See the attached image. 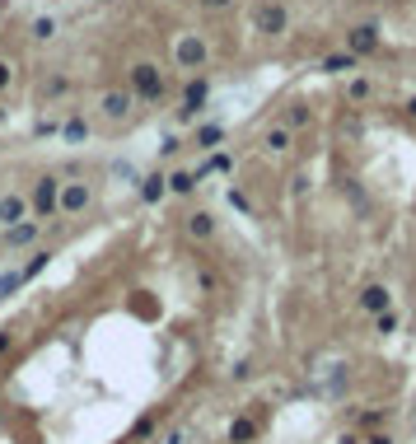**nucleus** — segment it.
<instances>
[{"mask_svg":"<svg viewBox=\"0 0 416 444\" xmlns=\"http://www.w3.org/2000/svg\"><path fill=\"white\" fill-rule=\"evenodd\" d=\"M52 33H57V19H38L33 23V38H52Z\"/></svg>","mask_w":416,"mask_h":444,"instance_id":"b1692460","label":"nucleus"},{"mask_svg":"<svg viewBox=\"0 0 416 444\" xmlns=\"http://www.w3.org/2000/svg\"><path fill=\"white\" fill-rule=\"evenodd\" d=\"M285 23H290V14H285V5H276V0H262L258 10H253V28H258V33H285Z\"/></svg>","mask_w":416,"mask_h":444,"instance_id":"7ed1b4c3","label":"nucleus"},{"mask_svg":"<svg viewBox=\"0 0 416 444\" xmlns=\"http://www.w3.org/2000/svg\"><path fill=\"white\" fill-rule=\"evenodd\" d=\"M84 206H89V188H84V183H61L57 215H80Z\"/></svg>","mask_w":416,"mask_h":444,"instance_id":"20e7f679","label":"nucleus"},{"mask_svg":"<svg viewBox=\"0 0 416 444\" xmlns=\"http://www.w3.org/2000/svg\"><path fill=\"white\" fill-rule=\"evenodd\" d=\"M234 379H239V384H243V379H253V365H248V360H239V365H234Z\"/></svg>","mask_w":416,"mask_h":444,"instance_id":"c85d7f7f","label":"nucleus"},{"mask_svg":"<svg viewBox=\"0 0 416 444\" xmlns=\"http://www.w3.org/2000/svg\"><path fill=\"white\" fill-rule=\"evenodd\" d=\"M365 444H393V435H370Z\"/></svg>","mask_w":416,"mask_h":444,"instance_id":"2f4dec72","label":"nucleus"},{"mask_svg":"<svg viewBox=\"0 0 416 444\" xmlns=\"http://www.w3.org/2000/svg\"><path fill=\"white\" fill-rule=\"evenodd\" d=\"M253 435H258V421H253V416H234V421H229V440L234 444H248Z\"/></svg>","mask_w":416,"mask_h":444,"instance_id":"ddd939ff","label":"nucleus"},{"mask_svg":"<svg viewBox=\"0 0 416 444\" xmlns=\"http://www.w3.org/2000/svg\"><path fill=\"white\" fill-rule=\"evenodd\" d=\"M47 262H52V253H33V257H28V262H23V281H33V276H38V271H43Z\"/></svg>","mask_w":416,"mask_h":444,"instance_id":"aec40b11","label":"nucleus"},{"mask_svg":"<svg viewBox=\"0 0 416 444\" xmlns=\"http://www.w3.org/2000/svg\"><path fill=\"white\" fill-rule=\"evenodd\" d=\"M337 444H360V440H356V435H351V431H346V435H341V440H337Z\"/></svg>","mask_w":416,"mask_h":444,"instance_id":"72a5a7b5","label":"nucleus"},{"mask_svg":"<svg viewBox=\"0 0 416 444\" xmlns=\"http://www.w3.org/2000/svg\"><path fill=\"white\" fill-rule=\"evenodd\" d=\"M407 112H412V117H416V94H412V99H407Z\"/></svg>","mask_w":416,"mask_h":444,"instance_id":"f704fd0d","label":"nucleus"},{"mask_svg":"<svg viewBox=\"0 0 416 444\" xmlns=\"http://www.w3.org/2000/svg\"><path fill=\"white\" fill-rule=\"evenodd\" d=\"M202 5H206V10H225L229 0H202Z\"/></svg>","mask_w":416,"mask_h":444,"instance_id":"473e14b6","label":"nucleus"},{"mask_svg":"<svg viewBox=\"0 0 416 444\" xmlns=\"http://www.w3.org/2000/svg\"><path fill=\"white\" fill-rule=\"evenodd\" d=\"M267 150H290V126H267Z\"/></svg>","mask_w":416,"mask_h":444,"instance_id":"f3484780","label":"nucleus"},{"mask_svg":"<svg viewBox=\"0 0 416 444\" xmlns=\"http://www.w3.org/2000/svg\"><path fill=\"white\" fill-rule=\"evenodd\" d=\"M10 80H14V66L10 61H0V89H10Z\"/></svg>","mask_w":416,"mask_h":444,"instance_id":"bb28decb","label":"nucleus"},{"mask_svg":"<svg viewBox=\"0 0 416 444\" xmlns=\"http://www.w3.org/2000/svg\"><path fill=\"white\" fill-rule=\"evenodd\" d=\"M225 197H229V206H234V211H243V215H248V197H243V192H239V188H229Z\"/></svg>","mask_w":416,"mask_h":444,"instance_id":"393cba45","label":"nucleus"},{"mask_svg":"<svg viewBox=\"0 0 416 444\" xmlns=\"http://www.w3.org/2000/svg\"><path fill=\"white\" fill-rule=\"evenodd\" d=\"M159 94H164V75H159V66H150V61H136V66H131V99L155 103Z\"/></svg>","mask_w":416,"mask_h":444,"instance_id":"f257e3e1","label":"nucleus"},{"mask_svg":"<svg viewBox=\"0 0 416 444\" xmlns=\"http://www.w3.org/2000/svg\"><path fill=\"white\" fill-rule=\"evenodd\" d=\"M28 220V197H19V192H5L0 197V229H10V224Z\"/></svg>","mask_w":416,"mask_h":444,"instance_id":"0eeeda50","label":"nucleus"},{"mask_svg":"<svg viewBox=\"0 0 416 444\" xmlns=\"http://www.w3.org/2000/svg\"><path fill=\"white\" fill-rule=\"evenodd\" d=\"M61 136H66V141H84V136H89V122H84V117H70V122L61 126Z\"/></svg>","mask_w":416,"mask_h":444,"instance_id":"6ab92c4d","label":"nucleus"},{"mask_svg":"<svg viewBox=\"0 0 416 444\" xmlns=\"http://www.w3.org/2000/svg\"><path fill=\"white\" fill-rule=\"evenodd\" d=\"M178 66L182 70H202L206 66V43L197 33H182L178 38Z\"/></svg>","mask_w":416,"mask_h":444,"instance_id":"39448f33","label":"nucleus"},{"mask_svg":"<svg viewBox=\"0 0 416 444\" xmlns=\"http://www.w3.org/2000/svg\"><path fill=\"white\" fill-rule=\"evenodd\" d=\"M187 234H192V239H211V234H215L211 215H206V211H197V215H192V220H187Z\"/></svg>","mask_w":416,"mask_h":444,"instance_id":"2eb2a0df","label":"nucleus"},{"mask_svg":"<svg viewBox=\"0 0 416 444\" xmlns=\"http://www.w3.org/2000/svg\"><path fill=\"white\" fill-rule=\"evenodd\" d=\"M220 126H202V131H197V145H202V150H211V145H220Z\"/></svg>","mask_w":416,"mask_h":444,"instance_id":"4be33fe9","label":"nucleus"},{"mask_svg":"<svg viewBox=\"0 0 416 444\" xmlns=\"http://www.w3.org/2000/svg\"><path fill=\"white\" fill-rule=\"evenodd\" d=\"M131 94H126V89H108V94H103V112H108V117H113V122H117V117H126V112H131Z\"/></svg>","mask_w":416,"mask_h":444,"instance_id":"9b49d317","label":"nucleus"},{"mask_svg":"<svg viewBox=\"0 0 416 444\" xmlns=\"http://www.w3.org/2000/svg\"><path fill=\"white\" fill-rule=\"evenodd\" d=\"M38 239V220H19V224H10V229L0 234V244L5 248H28Z\"/></svg>","mask_w":416,"mask_h":444,"instance_id":"6e6552de","label":"nucleus"},{"mask_svg":"<svg viewBox=\"0 0 416 444\" xmlns=\"http://www.w3.org/2000/svg\"><path fill=\"white\" fill-rule=\"evenodd\" d=\"M346 94H351V99H365V94H370V80H351Z\"/></svg>","mask_w":416,"mask_h":444,"instance_id":"a878e982","label":"nucleus"},{"mask_svg":"<svg viewBox=\"0 0 416 444\" xmlns=\"http://www.w3.org/2000/svg\"><path fill=\"white\" fill-rule=\"evenodd\" d=\"M141 197H146V201H164V197H169V178H164V173L141 178Z\"/></svg>","mask_w":416,"mask_h":444,"instance_id":"f8f14e48","label":"nucleus"},{"mask_svg":"<svg viewBox=\"0 0 416 444\" xmlns=\"http://www.w3.org/2000/svg\"><path fill=\"white\" fill-rule=\"evenodd\" d=\"M323 70H327V75H346V70H356V56H351V52H332L323 61Z\"/></svg>","mask_w":416,"mask_h":444,"instance_id":"4468645a","label":"nucleus"},{"mask_svg":"<svg viewBox=\"0 0 416 444\" xmlns=\"http://www.w3.org/2000/svg\"><path fill=\"white\" fill-rule=\"evenodd\" d=\"M164 444H187V431H169V435H164Z\"/></svg>","mask_w":416,"mask_h":444,"instance_id":"c756f323","label":"nucleus"},{"mask_svg":"<svg viewBox=\"0 0 416 444\" xmlns=\"http://www.w3.org/2000/svg\"><path fill=\"white\" fill-rule=\"evenodd\" d=\"M374 47H379V23H360V28L346 33V52L351 56H370Z\"/></svg>","mask_w":416,"mask_h":444,"instance_id":"423d86ee","label":"nucleus"},{"mask_svg":"<svg viewBox=\"0 0 416 444\" xmlns=\"http://www.w3.org/2000/svg\"><path fill=\"white\" fill-rule=\"evenodd\" d=\"M57 197H61V178H38L33 197H28V211H33L38 220H52V215H57Z\"/></svg>","mask_w":416,"mask_h":444,"instance_id":"f03ea898","label":"nucleus"},{"mask_svg":"<svg viewBox=\"0 0 416 444\" xmlns=\"http://www.w3.org/2000/svg\"><path fill=\"white\" fill-rule=\"evenodd\" d=\"M360 309H365V313L393 309V295H388V286H365V290H360Z\"/></svg>","mask_w":416,"mask_h":444,"instance_id":"1a4fd4ad","label":"nucleus"},{"mask_svg":"<svg viewBox=\"0 0 416 444\" xmlns=\"http://www.w3.org/2000/svg\"><path fill=\"white\" fill-rule=\"evenodd\" d=\"M398 323H403V318H398V309H383V313H374V332L388 337V332H398Z\"/></svg>","mask_w":416,"mask_h":444,"instance_id":"a211bd4d","label":"nucleus"},{"mask_svg":"<svg viewBox=\"0 0 416 444\" xmlns=\"http://www.w3.org/2000/svg\"><path fill=\"white\" fill-rule=\"evenodd\" d=\"M304 122H309V108H300V103H295V108L285 112V122H281V126H290V131H295V126H304Z\"/></svg>","mask_w":416,"mask_h":444,"instance_id":"5701e85b","label":"nucleus"},{"mask_svg":"<svg viewBox=\"0 0 416 444\" xmlns=\"http://www.w3.org/2000/svg\"><path fill=\"white\" fill-rule=\"evenodd\" d=\"M10 346H14V337H10V332H0V355L10 351Z\"/></svg>","mask_w":416,"mask_h":444,"instance_id":"7c9ffc66","label":"nucleus"},{"mask_svg":"<svg viewBox=\"0 0 416 444\" xmlns=\"http://www.w3.org/2000/svg\"><path fill=\"white\" fill-rule=\"evenodd\" d=\"M192 188H197V173H187V168L169 178V192H192Z\"/></svg>","mask_w":416,"mask_h":444,"instance_id":"412c9836","label":"nucleus"},{"mask_svg":"<svg viewBox=\"0 0 416 444\" xmlns=\"http://www.w3.org/2000/svg\"><path fill=\"white\" fill-rule=\"evenodd\" d=\"M206 99H211V85H206V80H192L187 94H182V117L202 112V108H206Z\"/></svg>","mask_w":416,"mask_h":444,"instance_id":"9d476101","label":"nucleus"},{"mask_svg":"<svg viewBox=\"0 0 416 444\" xmlns=\"http://www.w3.org/2000/svg\"><path fill=\"white\" fill-rule=\"evenodd\" d=\"M206 168H211V173H225V168H229V155H215V159H211Z\"/></svg>","mask_w":416,"mask_h":444,"instance_id":"cd10ccee","label":"nucleus"},{"mask_svg":"<svg viewBox=\"0 0 416 444\" xmlns=\"http://www.w3.org/2000/svg\"><path fill=\"white\" fill-rule=\"evenodd\" d=\"M19 286H23V266H10V271H0V300H5V295H14Z\"/></svg>","mask_w":416,"mask_h":444,"instance_id":"dca6fc26","label":"nucleus"}]
</instances>
